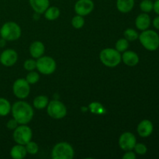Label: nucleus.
<instances>
[{"instance_id": "obj_1", "label": "nucleus", "mask_w": 159, "mask_h": 159, "mask_svg": "<svg viewBox=\"0 0 159 159\" xmlns=\"http://www.w3.org/2000/svg\"><path fill=\"white\" fill-rule=\"evenodd\" d=\"M14 119L19 124H28L34 117V110L28 102L18 101L14 102L11 108Z\"/></svg>"}, {"instance_id": "obj_2", "label": "nucleus", "mask_w": 159, "mask_h": 159, "mask_svg": "<svg viewBox=\"0 0 159 159\" xmlns=\"http://www.w3.org/2000/svg\"><path fill=\"white\" fill-rule=\"evenodd\" d=\"M140 43L146 50L155 51L159 48V34L152 30H145L139 34Z\"/></svg>"}, {"instance_id": "obj_3", "label": "nucleus", "mask_w": 159, "mask_h": 159, "mask_svg": "<svg viewBox=\"0 0 159 159\" xmlns=\"http://www.w3.org/2000/svg\"><path fill=\"white\" fill-rule=\"evenodd\" d=\"M99 59L105 66L115 68L122 61L121 54L113 48H105L99 54Z\"/></svg>"}, {"instance_id": "obj_4", "label": "nucleus", "mask_w": 159, "mask_h": 159, "mask_svg": "<svg viewBox=\"0 0 159 159\" xmlns=\"http://www.w3.org/2000/svg\"><path fill=\"white\" fill-rule=\"evenodd\" d=\"M21 34V28L15 22H6L0 29V37L6 41H14L18 40Z\"/></svg>"}, {"instance_id": "obj_5", "label": "nucleus", "mask_w": 159, "mask_h": 159, "mask_svg": "<svg viewBox=\"0 0 159 159\" xmlns=\"http://www.w3.org/2000/svg\"><path fill=\"white\" fill-rule=\"evenodd\" d=\"M74 155L72 146L67 142L57 143L51 151V158L53 159H72Z\"/></svg>"}, {"instance_id": "obj_6", "label": "nucleus", "mask_w": 159, "mask_h": 159, "mask_svg": "<svg viewBox=\"0 0 159 159\" xmlns=\"http://www.w3.org/2000/svg\"><path fill=\"white\" fill-rule=\"evenodd\" d=\"M13 140L16 144L26 145L31 141L33 137V132L30 127L26 124H20L13 130Z\"/></svg>"}, {"instance_id": "obj_7", "label": "nucleus", "mask_w": 159, "mask_h": 159, "mask_svg": "<svg viewBox=\"0 0 159 159\" xmlns=\"http://www.w3.org/2000/svg\"><path fill=\"white\" fill-rule=\"evenodd\" d=\"M57 64L53 57L42 56L37 60V69L39 72L45 75H49L55 71Z\"/></svg>"}, {"instance_id": "obj_8", "label": "nucleus", "mask_w": 159, "mask_h": 159, "mask_svg": "<svg viewBox=\"0 0 159 159\" xmlns=\"http://www.w3.org/2000/svg\"><path fill=\"white\" fill-rule=\"evenodd\" d=\"M47 112L48 114L53 119L60 120L66 116L67 108L63 102L54 99L48 102Z\"/></svg>"}, {"instance_id": "obj_9", "label": "nucleus", "mask_w": 159, "mask_h": 159, "mask_svg": "<svg viewBox=\"0 0 159 159\" xmlns=\"http://www.w3.org/2000/svg\"><path fill=\"white\" fill-rule=\"evenodd\" d=\"M12 92L16 98L24 99L28 97L30 93V86L24 79H18L12 85Z\"/></svg>"}, {"instance_id": "obj_10", "label": "nucleus", "mask_w": 159, "mask_h": 159, "mask_svg": "<svg viewBox=\"0 0 159 159\" xmlns=\"http://www.w3.org/2000/svg\"><path fill=\"white\" fill-rule=\"evenodd\" d=\"M136 143V137L131 132H124L120 136L119 146L124 152L133 150Z\"/></svg>"}, {"instance_id": "obj_11", "label": "nucleus", "mask_w": 159, "mask_h": 159, "mask_svg": "<svg viewBox=\"0 0 159 159\" xmlns=\"http://www.w3.org/2000/svg\"><path fill=\"white\" fill-rule=\"evenodd\" d=\"M94 9L93 0H78L75 4V11L77 15L85 16L91 13Z\"/></svg>"}, {"instance_id": "obj_12", "label": "nucleus", "mask_w": 159, "mask_h": 159, "mask_svg": "<svg viewBox=\"0 0 159 159\" xmlns=\"http://www.w3.org/2000/svg\"><path fill=\"white\" fill-rule=\"evenodd\" d=\"M18 60V54L13 49H6L0 54V63L5 67L13 66Z\"/></svg>"}, {"instance_id": "obj_13", "label": "nucleus", "mask_w": 159, "mask_h": 159, "mask_svg": "<svg viewBox=\"0 0 159 159\" xmlns=\"http://www.w3.org/2000/svg\"><path fill=\"white\" fill-rule=\"evenodd\" d=\"M154 130V125L149 120H143L138 124L137 131L141 138H148Z\"/></svg>"}, {"instance_id": "obj_14", "label": "nucleus", "mask_w": 159, "mask_h": 159, "mask_svg": "<svg viewBox=\"0 0 159 159\" xmlns=\"http://www.w3.org/2000/svg\"><path fill=\"white\" fill-rule=\"evenodd\" d=\"M121 60L126 65L129 67H134L139 63V56L133 51H125L121 54Z\"/></svg>"}, {"instance_id": "obj_15", "label": "nucleus", "mask_w": 159, "mask_h": 159, "mask_svg": "<svg viewBox=\"0 0 159 159\" xmlns=\"http://www.w3.org/2000/svg\"><path fill=\"white\" fill-rule=\"evenodd\" d=\"M151 23H152V20H151L150 16L148 14L145 12L139 14L135 20V26L137 29L141 31L148 29L151 26Z\"/></svg>"}, {"instance_id": "obj_16", "label": "nucleus", "mask_w": 159, "mask_h": 159, "mask_svg": "<svg viewBox=\"0 0 159 159\" xmlns=\"http://www.w3.org/2000/svg\"><path fill=\"white\" fill-rule=\"evenodd\" d=\"M30 54L32 56L33 58L37 59L39 57H42L45 52V47L42 42L37 40L34 41L30 44L29 48Z\"/></svg>"}, {"instance_id": "obj_17", "label": "nucleus", "mask_w": 159, "mask_h": 159, "mask_svg": "<svg viewBox=\"0 0 159 159\" xmlns=\"http://www.w3.org/2000/svg\"><path fill=\"white\" fill-rule=\"evenodd\" d=\"M33 10L37 14H42L50 6L49 0H29Z\"/></svg>"}, {"instance_id": "obj_18", "label": "nucleus", "mask_w": 159, "mask_h": 159, "mask_svg": "<svg viewBox=\"0 0 159 159\" xmlns=\"http://www.w3.org/2000/svg\"><path fill=\"white\" fill-rule=\"evenodd\" d=\"M134 0H116V8L122 13L130 12L134 7Z\"/></svg>"}, {"instance_id": "obj_19", "label": "nucleus", "mask_w": 159, "mask_h": 159, "mask_svg": "<svg viewBox=\"0 0 159 159\" xmlns=\"http://www.w3.org/2000/svg\"><path fill=\"white\" fill-rule=\"evenodd\" d=\"M27 155L25 145L17 144L14 145L10 151V156L14 159H23Z\"/></svg>"}, {"instance_id": "obj_20", "label": "nucleus", "mask_w": 159, "mask_h": 159, "mask_svg": "<svg viewBox=\"0 0 159 159\" xmlns=\"http://www.w3.org/2000/svg\"><path fill=\"white\" fill-rule=\"evenodd\" d=\"M48 102H49V99H48V96L40 95V96H37V97L34 98L33 105H34V108H36L37 110H43L48 107Z\"/></svg>"}, {"instance_id": "obj_21", "label": "nucleus", "mask_w": 159, "mask_h": 159, "mask_svg": "<svg viewBox=\"0 0 159 159\" xmlns=\"http://www.w3.org/2000/svg\"><path fill=\"white\" fill-rule=\"evenodd\" d=\"M43 13H44V17L47 20L52 21V20H57L60 16L61 11L57 6H51V7L49 6Z\"/></svg>"}, {"instance_id": "obj_22", "label": "nucleus", "mask_w": 159, "mask_h": 159, "mask_svg": "<svg viewBox=\"0 0 159 159\" xmlns=\"http://www.w3.org/2000/svg\"><path fill=\"white\" fill-rule=\"evenodd\" d=\"M11 104L5 98H0V116H6L11 112Z\"/></svg>"}, {"instance_id": "obj_23", "label": "nucleus", "mask_w": 159, "mask_h": 159, "mask_svg": "<svg viewBox=\"0 0 159 159\" xmlns=\"http://www.w3.org/2000/svg\"><path fill=\"white\" fill-rule=\"evenodd\" d=\"M89 110H90L91 113H94V114L100 115L105 113V108L102 107V104L98 102H91L89 106Z\"/></svg>"}, {"instance_id": "obj_24", "label": "nucleus", "mask_w": 159, "mask_h": 159, "mask_svg": "<svg viewBox=\"0 0 159 159\" xmlns=\"http://www.w3.org/2000/svg\"><path fill=\"white\" fill-rule=\"evenodd\" d=\"M140 9L143 12L148 13L153 10L154 2L152 0H142L140 3Z\"/></svg>"}, {"instance_id": "obj_25", "label": "nucleus", "mask_w": 159, "mask_h": 159, "mask_svg": "<svg viewBox=\"0 0 159 159\" xmlns=\"http://www.w3.org/2000/svg\"><path fill=\"white\" fill-rule=\"evenodd\" d=\"M124 38L126 40L130 41H134L137 39H138V37H139V34L135 30L132 29V28H128V29L126 30L124 33Z\"/></svg>"}, {"instance_id": "obj_26", "label": "nucleus", "mask_w": 159, "mask_h": 159, "mask_svg": "<svg viewBox=\"0 0 159 159\" xmlns=\"http://www.w3.org/2000/svg\"><path fill=\"white\" fill-rule=\"evenodd\" d=\"M129 47V41L125 38H120L116 41L115 44V49L119 51L120 53L124 52L127 51Z\"/></svg>"}, {"instance_id": "obj_27", "label": "nucleus", "mask_w": 159, "mask_h": 159, "mask_svg": "<svg viewBox=\"0 0 159 159\" xmlns=\"http://www.w3.org/2000/svg\"><path fill=\"white\" fill-rule=\"evenodd\" d=\"M71 25L75 29H81L85 25V19L80 15H76L71 20Z\"/></svg>"}, {"instance_id": "obj_28", "label": "nucleus", "mask_w": 159, "mask_h": 159, "mask_svg": "<svg viewBox=\"0 0 159 159\" xmlns=\"http://www.w3.org/2000/svg\"><path fill=\"white\" fill-rule=\"evenodd\" d=\"M25 79L27 81L30 85H33V84H35L38 82L39 79H40V75L35 71H30L26 75V77Z\"/></svg>"}, {"instance_id": "obj_29", "label": "nucleus", "mask_w": 159, "mask_h": 159, "mask_svg": "<svg viewBox=\"0 0 159 159\" xmlns=\"http://www.w3.org/2000/svg\"><path fill=\"white\" fill-rule=\"evenodd\" d=\"M25 148H26V150L27 154H30V155H34L36 154H37L39 151V147L37 145V143L34 142V141H30L27 144L25 145Z\"/></svg>"}, {"instance_id": "obj_30", "label": "nucleus", "mask_w": 159, "mask_h": 159, "mask_svg": "<svg viewBox=\"0 0 159 159\" xmlns=\"http://www.w3.org/2000/svg\"><path fill=\"white\" fill-rule=\"evenodd\" d=\"M133 150H134V152L137 155H144L148 152V148L143 143H136L134 148Z\"/></svg>"}, {"instance_id": "obj_31", "label": "nucleus", "mask_w": 159, "mask_h": 159, "mask_svg": "<svg viewBox=\"0 0 159 159\" xmlns=\"http://www.w3.org/2000/svg\"><path fill=\"white\" fill-rule=\"evenodd\" d=\"M23 68L28 71H34L37 68V61L34 59H26L23 64Z\"/></svg>"}, {"instance_id": "obj_32", "label": "nucleus", "mask_w": 159, "mask_h": 159, "mask_svg": "<svg viewBox=\"0 0 159 159\" xmlns=\"http://www.w3.org/2000/svg\"><path fill=\"white\" fill-rule=\"evenodd\" d=\"M18 124H19L17 123V121L14 118H12V119L9 120L8 121L7 124H6V127H7V128L9 129V130H14L17 127H18Z\"/></svg>"}, {"instance_id": "obj_33", "label": "nucleus", "mask_w": 159, "mask_h": 159, "mask_svg": "<svg viewBox=\"0 0 159 159\" xmlns=\"http://www.w3.org/2000/svg\"><path fill=\"white\" fill-rule=\"evenodd\" d=\"M136 157V153L132 152V151H127L126 153L123 155L124 159H135Z\"/></svg>"}, {"instance_id": "obj_34", "label": "nucleus", "mask_w": 159, "mask_h": 159, "mask_svg": "<svg viewBox=\"0 0 159 159\" xmlns=\"http://www.w3.org/2000/svg\"><path fill=\"white\" fill-rule=\"evenodd\" d=\"M152 25H153V26L155 29L159 30V15H158V16H156L154 19L153 21H152Z\"/></svg>"}, {"instance_id": "obj_35", "label": "nucleus", "mask_w": 159, "mask_h": 159, "mask_svg": "<svg viewBox=\"0 0 159 159\" xmlns=\"http://www.w3.org/2000/svg\"><path fill=\"white\" fill-rule=\"evenodd\" d=\"M153 10L155 11V12L157 15H159V0H156V1H155V2H154Z\"/></svg>"}, {"instance_id": "obj_36", "label": "nucleus", "mask_w": 159, "mask_h": 159, "mask_svg": "<svg viewBox=\"0 0 159 159\" xmlns=\"http://www.w3.org/2000/svg\"><path fill=\"white\" fill-rule=\"evenodd\" d=\"M6 40H4L3 38L0 39V48H3V47L6 45Z\"/></svg>"}, {"instance_id": "obj_37", "label": "nucleus", "mask_w": 159, "mask_h": 159, "mask_svg": "<svg viewBox=\"0 0 159 159\" xmlns=\"http://www.w3.org/2000/svg\"><path fill=\"white\" fill-rule=\"evenodd\" d=\"M152 1H156V0H152Z\"/></svg>"}]
</instances>
